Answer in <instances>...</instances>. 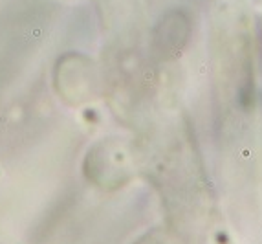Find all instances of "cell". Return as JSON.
<instances>
[{"instance_id":"obj_1","label":"cell","mask_w":262,"mask_h":244,"mask_svg":"<svg viewBox=\"0 0 262 244\" xmlns=\"http://www.w3.org/2000/svg\"><path fill=\"white\" fill-rule=\"evenodd\" d=\"M189 35V20L183 13H172L165 15L158 24L156 29V42L161 44L163 50H180V44L187 41Z\"/></svg>"}]
</instances>
